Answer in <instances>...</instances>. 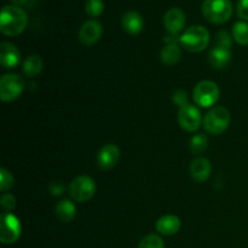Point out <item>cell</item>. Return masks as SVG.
I'll use <instances>...</instances> for the list:
<instances>
[{"label":"cell","mask_w":248,"mask_h":248,"mask_svg":"<svg viewBox=\"0 0 248 248\" xmlns=\"http://www.w3.org/2000/svg\"><path fill=\"white\" fill-rule=\"evenodd\" d=\"M179 43L189 52H201L210 44V33L202 26H191L179 36Z\"/></svg>","instance_id":"2"},{"label":"cell","mask_w":248,"mask_h":248,"mask_svg":"<svg viewBox=\"0 0 248 248\" xmlns=\"http://www.w3.org/2000/svg\"><path fill=\"white\" fill-rule=\"evenodd\" d=\"M237 16L248 21V0H239L237 2Z\"/></svg>","instance_id":"29"},{"label":"cell","mask_w":248,"mask_h":248,"mask_svg":"<svg viewBox=\"0 0 248 248\" xmlns=\"http://www.w3.org/2000/svg\"><path fill=\"white\" fill-rule=\"evenodd\" d=\"M178 121L179 125L186 132H194L199 130L202 124V116L200 110L193 104H188L179 109L178 111Z\"/></svg>","instance_id":"9"},{"label":"cell","mask_w":248,"mask_h":248,"mask_svg":"<svg viewBox=\"0 0 248 248\" xmlns=\"http://www.w3.org/2000/svg\"><path fill=\"white\" fill-rule=\"evenodd\" d=\"M164 24L170 34L177 35L186 26V14L178 7H172L165 14Z\"/></svg>","instance_id":"12"},{"label":"cell","mask_w":248,"mask_h":248,"mask_svg":"<svg viewBox=\"0 0 248 248\" xmlns=\"http://www.w3.org/2000/svg\"><path fill=\"white\" fill-rule=\"evenodd\" d=\"M102 34H103L102 24L98 21L90 19V21L85 22L81 26V28H80L79 40L84 45H93V44H96L101 39Z\"/></svg>","instance_id":"10"},{"label":"cell","mask_w":248,"mask_h":248,"mask_svg":"<svg viewBox=\"0 0 248 248\" xmlns=\"http://www.w3.org/2000/svg\"><path fill=\"white\" fill-rule=\"evenodd\" d=\"M230 113L224 107H215L203 118V127L211 135H220L230 125Z\"/></svg>","instance_id":"4"},{"label":"cell","mask_w":248,"mask_h":248,"mask_svg":"<svg viewBox=\"0 0 248 248\" xmlns=\"http://www.w3.org/2000/svg\"><path fill=\"white\" fill-rule=\"evenodd\" d=\"M24 90V81L17 74H5L0 79V99L12 102L18 98Z\"/></svg>","instance_id":"8"},{"label":"cell","mask_w":248,"mask_h":248,"mask_svg":"<svg viewBox=\"0 0 248 248\" xmlns=\"http://www.w3.org/2000/svg\"><path fill=\"white\" fill-rule=\"evenodd\" d=\"M11 1L14 2V4L16 5V6H21V5L26 4V2L28 1V0H11Z\"/></svg>","instance_id":"31"},{"label":"cell","mask_w":248,"mask_h":248,"mask_svg":"<svg viewBox=\"0 0 248 248\" xmlns=\"http://www.w3.org/2000/svg\"><path fill=\"white\" fill-rule=\"evenodd\" d=\"M104 10V4L102 0H86L85 11L90 17H98Z\"/></svg>","instance_id":"24"},{"label":"cell","mask_w":248,"mask_h":248,"mask_svg":"<svg viewBox=\"0 0 248 248\" xmlns=\"http://www.w3.org/2000/svg\"><path fill=\"white\" fill-rule=\"evenodd\" d=\"M173 102L177 104V106H179L182 108V107L184 106H188V96H186V92L183 91V90H178V91H176L173 93Z\"/></svg>","instance_id":"28"},{"label":"cell","mask_w":248,"mask_h":248,"mask_svg":"<svg viewBox=\"0 0 248 248\" xmlns=\"http://www.w3.org/2000/svg\"><path fill=\"white\" fill-rule=\"evenodd\" d=\"M156 230L161 235L165 236H172V235L177 234L182 227L181 219L177 216L167 215L160 218L156 222Z\"/></svg>","instance_id":"16"},{"label":"cell","mask_w":248,"mask_h":248,"mask_svg":"<svg viewBox=\"0 0 248 248\" xmlns=\"http://www.w3.org/2000/svg\"><path fill=\"white\" fill-rule=\"evenodd\" d=\"M14 183H15L14 176H12L7 170L5 169L0 170V190L1 191L9 190L10 188L14 186Z\"/></svg>","instance_id":"25"},{"label":"cell","mask_w":248,"mask_h":248,"mask_svg":"<svg viewBox=\"0 0 248 248\" xmlns=\"http://www.w3.org/2000/svg\"><path fill=\"white\" fill-rule=\"evenodd\" d=\"M208 60H210V63L212 67L217 68V69H222V68L227 67L228 63L232 60V52L228 48L216 46L215 48H212L210 51Z\"/></svg>","instance_id":"17"},{"label":"cell","mask_w":248,"mask_h":248,"mask_svg":"<svg viewBox=\"0 0 248 248\" xmlns=\"http://www.w3.org/2000/svg\"><path fill=\"white\" fill-rule=\"evenodd\" d=\"M69 193L77 202H86L96 193V183L89 176H79L72 181Z\"/></svg>","instance_id":"7"},{"label":"cell","mask_w":248,"mask_h":248,"mask_svg":"<svg viewBox=\"0 0 248 248\" xmlns=\"http://www.w3.org/2000/svg\"><path fill=\"white\" fill-rule=\"evenodd\" d=\"M120 159V149L115 144H106L97 155V164L104 171L114 169Z\"/></svg>","instance_id":"11"},{"label":"cell","mask_w":248,"mask_h":248,"mask_svg":"<svg viewBox=\"0 0 248 248\" xmlns=\"http://www.w3.org/2000/svg\"><path fill=\"white\" fill-rule=\"evenodd\" d=\"M217 46L230 50V47H232V36L227 31H220L217 34Z\"/></svg>","instance_id":"27"},{"label":"cell","mask_w":248,"mask_h":248,"mask_svg":"<svg viewBox=\"0 0 248 248\" xmlns=\"http://www.w3.org/2000/svg\"><path fill=\"white\" fill-rule=\"evenodd\" d=\"M64 186L61 182H53V183L48 186V191H50L52 196H61L64 193Z\"/></svg>","instance_id":"30"},{"label":"cell","mask_w":248,"mask_h":248,"mask_svg":"<svg viewBox=\"0 0 248 248\" xmlns=\"http://www.w3.org/2000/svg\"><path fill=\"white\" fill-rule=\"evenodd\" d=\"M193 97L198 106L202 107V108H208V107L215 106L219 99V89L216 82L203 80L195 86L193 91Z\"/></svg>","instance_id":"5"},{"label":"cell","mask_w":248,"mask_h":248,"mask_svg":"<svg viewBox=\"0 0 248 248\" xmlns=\"http://www.w3.org/2000/svg\"><path fill=\"white\" fill-rule=\"evenodd\" d=\"M212 172V165L206 157H198L190 165V176L198 183L207 181Z\"/></svg>","instance_id":"14"},{"label":"cell","mask_w":248,"mask_h":248,"mask_svg":"<svg viewBox=\"0 0 248 248\" xmlns=\"http://www.w3.org/2000/svg\"><path fill=\"white\" fill-rule=\"evenodd\" d=\"M21 223L16 216L4 213L0 217V241L4 245L15 244L21 237Z\"/></svg>","instance_id":"6"},{"label":"cell","mask_w":248,"mask_h":248,"mask_svg":"<svg viewBox=\"0 0 248 248\" xmlns=\"http://www.w3.org/2000/svg\"><path fill=\"white\" fill-rule=\"evenodd\" d=\"M121 24L125 31L131 35H137L143 31L144 27V19L137 11H127L123 15Z\"/></svg>","instance_id":"15"},{"label":"cell","mask_w":248,"mask_h":248,"mask_svg":"<svg viewBox=\"0 0 248 248\" xmlns=\"http://www.w3.org/2000/svg\"><path fill=\"white\" fill-rule=\"evenodd\" d=\"M202 14L211 23H225L232 15V5L230 0H205L202 4Z\"/></svg>","instance_id":"3"},{"label":"cell","mask_w":248,"mask_h":248,"mask_svg":"<svg viewBox=\"0 0 248 248\" xmlns=\"http://www.w3.org/2000/svg\"><path fill=\"white\" fill-rule=\"evenodd\" d=\"M0 205H1V208L6 213H10L15 207H16V199L12 194H4L0 200Z\"/></svg>","instance_id":"26"},{"label":"cell","mask_w":248,"mask_h":248,"mask_svg":"<svg viewBox=\"0 0 248 248\" xmlns=\"http://www.w3.org/2000/svg\"><path fill=\"white\" fill-rule=\"evenodd\" d=\"M28 16L26 11L16 5L4 6L0 14V31L6 36H17L26 29Z\"/></svg>","instance_id":"1"},{"label":"cell","mask_w":248,"mask_h":248,"mask_svg":"<svg viewBox=\"0 0 248 248\" xmlns=\"http://www.w3.org/2000/svg\"><path fill=\"white\" fill-rule=\"evenodd\" d=\"M208 147V140L205 135H195L190 140V150L193 154L199 155L205 152Z\"/></svg>","instance_id":"22"},{"label":"cell","mask_w":248,"mask_h":248,"mask_svg":"<svg viewBox=\"0 0 248 248\" xmlns=\"http://www.w3.org/2000/svg\"><path fill=\"white\" fill-rule=\"evenodd\" d=\"M43 60L39 56L31 55L24 61L23 63V72L28 78L38 77L43 70Z\"/></svg>","instance_id":"20"},{"label":"cell","mask_w":248,"mask_h":248,"mask_svg":"<svg viewBox=\"0 0 248 248\" xmlns=\"http://www.w3.org/2000/svg\"><path fill=\"white\" fill-rule=\"evenodd\" d=\"M232 36L240 45H248V23L239 21L232 27Z\"/></svg>","instance_id":"21"},{"label":"cell","mask_w":248,"mask_h":248,"mask_svg":"<svg viewBox=\"0 0 248 248\" xmlns=\"http://www.w3.org/2000/svg\"><path fill=\"white\" fill-rule=\"evenodd\" d=\"M137 248H165V244L161 237L155 234H150L140 240Z\"/></svg>","instance_id":"23"},{"label":"cell","mask_w":248,"mask_h":248,"mask_svg":"<svg viewBox=\"0 0 248 248\" xmlns=\"http://www.w3.org/2000/svg\"><path fill=\"white\" fill-rule=\"evenodd\" d=\"M56 217L63 223L72 222L77 215V208L75 205L69 200H62L61 202L57 203L55 208Z\"/></svg>","instance_id":"18"},{"label":"cell","mask_w":248,"mask_h":248,"mask_svg":"<svg viewBox=\"0 0 248 248\" xmlns=\"http://www.w3.org/2000/svg\"><path fill=\"white\" fill-rule=\"evenodd\" d=\"M19 60H21V52L14 44L6 43V41L1 43V45H0V62H1L2 67L6 68V69L17 67Z\"/></svg>","instance_id":"13"},{"label":"cell","mask_w":248,"mask_h":248,"mask_svg":"<svg viewBox=\"0 0 248 248\" xmlns=\"http://www.w3.org/2000/svg\"><path fill=\"white\" fill-rule=\"evenodd\" d=\"M181 48L178 47V45L176 44H172V45H166L161 50L160 53V57H161V62L166 65H173L176 63H178V61L181 60Z\"/></svg>","instance_id":"19"}]
</instances>
